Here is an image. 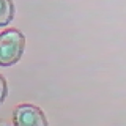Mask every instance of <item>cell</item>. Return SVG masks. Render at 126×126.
<instances>
[{"mask_svg": "<svg viewBox=\"0 0 126 126\" xmlns=\"http://www.w3.org/2000/svg\"><path fill=\"white\" fill-rule=\"evenodd\" d=\"M25 46L26 37L19 30L10 28L0 32V66L16 64L22 57Z\"/></svg>", "mask_w": 126, "mask_h": 126, "instance_id": "obj_1", "label": "cell"}, {"mask_svg": "<svg viewBox=\"0 0 126 126\" xmlns=\"http://www.w3.org/2000/svg\"><path fill=\"white\" fill-rule=\"evenodd\" d=\"M13 122L15 126H48L42 110L30 103L20 104L15 108Z\"/></svg>", "mask_w": 126, "mask_h": 126, "instance_id": "obj_2", "label": "cell"}, {"mask_svg": "<svg viewBox=\"0 0 126 126\" xmlns=\"http://www.w3.org/2000/svg\"><path fill=\"white\" fill-rule=\"evenodd\" d=\"M15 6L13 0H0V27L10 24L14 18Z\"/></svg>", "mask_w": 126, "mask_h": 126, "instance_id": "obj_3", "label": "cell"}, {"mask_svg": "<svg viewBox=\"0 0 126 126\" xmlns=\"http://www.w3.org/2000/svg\"><path fill=\"white\" fill-rule=\"evenodd\" d=\"M8 94V87H7V82L5 78L0 74V106L4 102L6 96Z\"/></svg>", "mask_w": 126, "mask_h": 126, "instance_id": "obj_4", "label": "cell"}]
</instances>
